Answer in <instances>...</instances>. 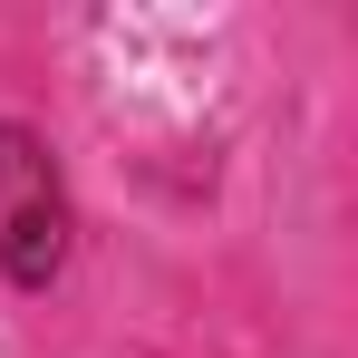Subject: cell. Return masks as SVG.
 <instances>
[{
    "instance_id": "6da1fadb",
    "label": "cell",
    "mask_w": 358,
    "mask_h": 358,
    "mask_svg": "<svg viewBox=\"0 0 358 358\" xmlns=\"http://www.w3.org/2000/svg\"><path fill=\"white\" fill-rule=\"evenodd\" d=\"M68 184H59V155L49 136L20 117H0V271L20 291H49L68 271Z\"/></svg>"
}]
</instances>
